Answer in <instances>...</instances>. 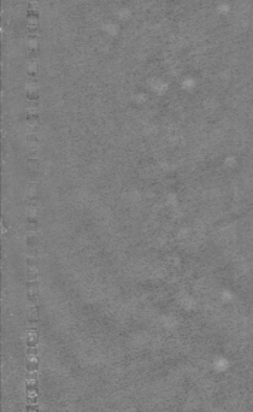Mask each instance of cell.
I'll list each match as a JSON object with an SVG mask.
<instances>
[{
    "label": "cell",
    "mask_w": 253,
    "mask_h": 412,
    "mask_svg": "<svg viewBox=\"0 0 253 412\" xmlns=\"http://www.w3.org/2000/svg\"><path fill=\"white\" fill-rule=\"evenodd\" d=\"M27 264H28V268H37V260L36 259H34V258H30V257H28L27 258Z\"/></svg>",
    "instance_id": "cell-1"
}]
</instances>
